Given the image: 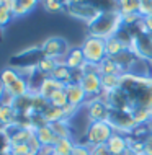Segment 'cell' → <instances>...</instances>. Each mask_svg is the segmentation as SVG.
<instances>
[{
    "mask_svg": "<svg viewBox=\"0 0 152 155\" xmlns=\"http://www.w3.org/2000/svg\"><path fill=\"white\" fill-rule=\"evenodd\" d=\"M35 136H36V139L41 142L43 147H54L59 140V137L54 134L51 124H44V126H41V127H38L35 131Z\"/></svg>",
    "mask_w": 152,
    "mask_h": 155,
    "instance_id": "14",
    "label": "cell"
},
{
    "mask_svg": "<svg viewBox=\"0 0 152 155\" xmlns=\"http://www.w3.org/2000/svg\"><path fill=\"white\" fill-rule=\"evenodd\" d=\"M85 106H87L88 123H95V121H108L110 106H108V103L103 100V96H98V98L90 100Z\"/></svg>",
    "mask_w": 152,
    "mask_h": 155,
    "instance_id": "8",
    "label": "cell"
},
{
    "mask_svg": "<svg viewBox=\"0 0 152 155\" xmlns=\"http://www.w3.org/2000/svg\"><path fill=\"white\" fill-rule=\"evenodd\" d=\"M121 83V75L116 74H101V90L103 93L101 95H108L111 91H115L120 88Z\"/></svg>",
    "mask_w": 152,
    "mask_h": 155,
    "instance_id": "19",
    "label": "cell"
},
{
    "mask_svg": "<svg viewBox=\"0 0 152 155\" xmlns=\"http://www.w3.org/2000/svg\"><path fill=\"white\" fill-rule=\"evenodd\" d=\"M85 2L92 3L98 12H111L118 10V0H85ZM120 12V10H118Z\"/></svg>",
    "mask_w": 152,
    "mask_h": 155,
    "instance_id": "30",
    "label": "cell"
},
{
    "mask_svg": "<svg viewBox=\"0 0 152 155\" xmlns=\"http://www.w3.org/2000/svg\"><path fill=\"white\" fill-rule=\"evenodd\" d=\"M10 140V145L13 144H28L31 140V137H35V131L33 129H28V127H22L18 124H13L10 127H5L3 129Z\"/></svg>",
    "mask_w": 152,
    "mask_h": 155,
    "instance_id": "11",
    "label": "cell"
},
{
    "mask_svg": "<svg viewBox=\"0 0 152 155\" xmlns=\"http://www.w3.org/2000/svg\"><path fill=\"white\" fill-rule=\"evenodd\" d=\"M59 61H54V59H49V57H41L39 61L36 62V72H39L41 75L44 77H51V74L54 72V69L57 67Z\"/></svg>",
    "mask_w": 152,
    "mask_h": 155,
    "instance_id": "23",
    "label": "cell"
},
{
    "mask_svg": "<svg viewBox=\"0 0 152 155\" xmlns=\"http://www.w3.org/2000/svg\"><path fill=\"white\" fill-rule=\"evenodd\" d=\"M51 127H52L54 134H56L59 139H72V132H70V124H69V121H67V119L51 124Z\"/></svg>",
    "mask_w": 152,
    "mask_h": 155,
    "instance_id": "28",
    "label": "cell"
},
{
    "mask_svg": "<svg viewBox=\"0 0 152 155\" xmlns=\"http://www.w3.org/2000/svg\"><path fill=\"white\" fill-rule=\"evenodd\" d=\"M129 113H131V116H133V119L136 121L137 126L147 124L152 118V111L147 110V108H133Z\"/></svg>",
    "mask_w": 152,
    "mask_h": 155,
    "instance_id": "29",
    "label": "cell"
},
{
    "mask_svg": "<svg viewBox=\"0 0 152 155\" xmlns=\"http://www.w3.org/2000/svg\"><path fill=\"white\" fill-rule=\"evenodd\" d=\"M128 147L134 155H144V142H142V139L128 137Z\"/></svg>",
    "mask_w": 152,
    "mask_h": 155,
    "instance_id": "34",
    "label": "cell"
},
{
    "mask_svg": "<svg viewBox=\"0 0 152 155\" xmlns=\"http://www.w3.org/2000/svg\"><path fill=\"white\" fill-rule=\"evenodd\" d=\"M139 15L142 18L152 15V0H141V5H139Z\"/></svg>",
    "mask_w": 152,
    "mask_h": 155,
    "instance_id": "36",
    "label": "cell"
},
{
    "mask_svg": "<svg viewBox=\"0 0 152 155\" xmlns=\"http://www.w3.org/2000/svg\"><path fill=\"white\" fill-rule=\"evenodd\" d=\"M142 142H144V155H152V132L147 134Z\"/></svg>",
    "mask_w": 152,
    "mask_h": 155,
    "instance_id": "39",
    "label": "cell"
},
{
    "mask_svg": "<svg viewBox=\"0 0 152 155\" xmlns=\"http://www.w3.org/2000/svg\"><path fill=\"white\" fill-rule=\"evenodd\" d=\"M80 85H82L83 91L87 93L88 98H98L103 93L101 90V74L100 72H88L83 74L82 80H80Z\"/></svg>",
    "mask_w": 152,
    "mask_h": 155,
    "instance_id": "9",
    "label": "cell"
},
{
    "mask_svg": "<svg viewBox=\"0 0 152 155\" xmlns=\"http://www.w3.org/2000/svg\"><path fill=\"white\" fill-rule=\"evenodd\" d=\"M10 155H35L28 144H13L10 145Z\"/></svg>",
    "mask_w": 152,
    "mask_h": 155,
    "instance_id": "35",
    "label": "cell"
},
{
    "mask_svg": "<svg viewBox=\"0 0 152 155\" xmlns=\"http://www.w3.org/2000/svg\"><path fill=\"white\" fill-rule=\"evenodd\" d=\"M0 155H10V153H0Z\"/></svg>",
    "mask_w": 152,
    "mask_h": 155,
    "instance_id": "42",
    "label": "cell"
},
{
    "mask_svg": "<svg viewBox=\"0 0 152 155\" xmlns=\"http://www.w3.org/2000/svg\"><path fill=\"white\" fill-rule=\"evenodd\" d=\"M39 2L41 0H16L13 7V16H22L29 13Z\"/></svg>",
    "mask_w": 152,
    "mask_h": 155,
    "instance_id": "25",
    "label": "cell"
},
{
    "mask_svg": "<svg viewBox=\"0 0 152 155\" xmlns=\"http://www.w3.org/2000/svg\"><path fill=\"white\" fill-rule=\"evenodd\" d=\"M121 28H123V15L118 10L98 12V15L90 23H87L88 36L101 38V39L115 36Z\"/></svg>",
    "mask_w": 152,
    "mask_h": 155,
    "instance_id": "2",
    "label": "cell"
},
{
    "mask_svg": "<svg viewBox=\"0 0 152 155\" xmlns=\"http://www.w3.org/2000/svg\"><path fill=\"white\" fill-rule=\"evenodd\" d=\"M12 18H13V13L7 7H3V5L0 7V26H5Z\"/></svg>",
    "mask_w": 152,
    "mask_h": 155,
    "instance_id": "37",
    "label": "cell"
},
{
    "mask_svg": "<svg viewBox=\"0 0 152 155\" xmlns=\"http://www.w3.org/2000/svg\"><path fill=\"white\" fill-rule=\"evenodd\" d=\"M66 88V93H67V98H69V103L74 104V106H82V104L87 103V93L83 91L82 85L80 83H67L64 85Z\"/></svg>",
    "mask_w": 152,
    "mask_h": 155,
    "instance_id": "12",
    "label": "cell"
},
{
    "mask_svg": "<svg viewBox=\"0 0 152 155\" xmlns=\"http://www.w3.org/2000/svg\"><path fill=\"white\" fill-rule=\"evenodd\" d=\"M75 147L72 139H59L57 144L52 147V155H72Z\"/></svg>",
    "mask_w": 152,
    "mask_h": 155,
    "instance_id": "27",
    "label": "cell"
},
{
    "mask_svg": "<svg viewBox=\"0 0 152 155\" xmlns=\"http://www.w3.org/2000/svg\"><path fill=\"white\" fill-rule=\"evenodd\" d=\"M43 118L48 124H54V123H59V121H64L66 116H64V110L62 108H56L49 103V106L43 113Z\"/></svg>",
    "mask_w": 152,
    "mask_h": 155,
    "instance_id": "24",
    "label": "cell"
},
{
    "mask_svg": "<svg viewBox=\"0 0 152 155\" xmlns=\"http://www.w3.org/2000/svg\"><path fill=\"white\" fill-rule=\"evenodd\" d=\"M115 134V127L108 123V121H95V123H88L87 131H85V142L90 149L100 147V145H106L110 137Z\"/></svg>",
    "mask_w": 152,
    "mask_h": 155,
    "instance_id": "3",
    "label": "cell"
},
{
    "mask_svg": "<svg viewBox=\"0 0 152 155\" xmlns=\"http://www.w3.org/2000/svg\"><path fill=\"white\" fill-rule=\"evenodd\" d=\"M105 49H106V57H118L121 54H124L128 51V46H126L123 41L118 36H111L108 39H105Z\"/></svg>",
    "mask_w": 152,
    "mask_h": 155,
    "instance_id": "15",
    "label": "cell"
},
{
    "mask_svg": "<svg viewBox=\"0 0 152 155\" xmlns=\"http://www.w3.org/2000/svg\"><path fill=\"white\" fill-rule=\"evenodd\" d=\"M98 67H100V74H116V75H123V74L128 72V70H126L116 59H113V57H105Z\"/></svg>",
    "mask_w": 152,
    "mask_h": 155,
    "instance_id": "18",
    "label": "cell"
},
{
    "mask_svg": "<svg viewBox=\"0 0 152 155\" xmlns=\"http://www.w3.org/2000/svg\"><path fill=\"white\" fill-rule=\"evenodd\" d=\"M41 5L48 13H61L66 10V3L62 0H41Z\"/></svg>",
    "mask_w": 152,
    "mask_h": 155,
    "instance_id": "32",
    "label": "cell"
},
{
    "mask_svg": "<svg viewBox=\"0 0 152 155\" xmlns=\"http://www.w3.org/2000/svg\"><path fill=\"white\" fill-rule=\"evenodd\" d=\"M120 88L124 91L131 110L147 108L152 111V77H139V75L126 72L121 75Z\"/></svg>",
    "mask_w": 152,
    "mask_h": 155,
    "instance_id": "1",
    "label": "cell"
},
{
    "mask_svg": "<svg viewBox=\"0 0 152 155\" xmlns=\"http://www.w3.org/2000/svg\"><path fill=\"white\" fill-rule=\"evenodd\" d=\"M48 106H49V100L43 98L39 93H33V103H31L33 114H43Z\"/></svg>",
    "mask_w": 152,
    "mask_h": 155,
    "instance_id": "31",
    "label": "cell"
},
{
    "mask_svg": "<svg viewBox=\"0 0 152 155\" xmlns=\"http://www.w3.org/2000/svg\"><path fill=\"white\" fill-rule=\"evenodd\" d=\"M49 103L56 108H66L67 104H69V98H67L66 88H59L56 93L49 98Z\"/></svg>",
    "mask_w": 152,
    "mask_h": 155,
    "instance_id": "33",
    "label": "cell"
},
{
    "mask_svg": "<svg viewBox=\"0 0 152 155\" xmlns=\"http://www.w3.org/2000/svg\"><path fill=\"white\" fill-rule=\"evenodd\" d=\"M67 12L75 18H80L83 21L90 23L92 20L98 15V10L88 2H80V3H67Z\"/></svg>",
    "mask_w": 152,
    "mask_h": 155,
    "instance_id": "10",
    "label": "cell"
},
{
    "mask_svg": "<svg viewBox=\"0 0 152 155\" xmlns=\"http://www.w3.org/2000/svg\"><path fill=\"white\" fill-rule=\"evenodd\" d=\"M106 149L110 153L113 155H121L124 153L126 150H128V137L124 136V134L121 132H115L111 137H110V140L106 142Z\"/></svg>",
    "mask_w": 152,
    "mask_h": 155,
    "instance_id": "13",
    "label": "cell"
},
{
    "mask_svg": "<svg viewBox=\"0 0 152 155\" xmlns=\"http://www.w3.org/2000/svg\"><path fill=\"white\" fill-rule=\"evenodd\" d=\"M20 77H23V75L20 74L18 70L12 69V67L3 69L2 72H0V85H2V88H10Z\"/></svg>",
    "mask_w": 152,
    "mask_h": 155,
    "instance_id": "22",
    "label": "cell"
},
{
    "mask_svg": "<svg viewBox=\"0 0 152 155\" xmlns=\"http://www.w3.org/2000/svg\"><path fill=\"white\" fill-rule=\"evenodd\" d=\"M108 123L115 127V132H121V134H129L137 127V124L133 119L131 113L124 111V110H111L110 108Z\"/></svg>",
    "mask_w": 152,
    "mask_h": 155,
    "instance_id": "5",
    "label": "cell"
},
{
    "mask_svg": "<svg viewBox=\"0 0 152 155\" xmlns=\"http://www.w3.org/2000/svg\"><path fill=\"white\" fill-rule=\"evenodd\" d=\"M64 64L69 67L70 70H79L82 69V65L85 64V57H83L82 48H72L69 52H67L66 59L62 61Z\"/></svg>",
    "mask_w": 152,
    "mask_h": 155,
    "instance_id": "17",
    "label": "cell"
},
{
    "mask_svg": "<svg viewBox=\"0 0 152 155\" xmlns=\"http://www.w3.org/2000/svg\"><path fill=\"white\" fill-rule=\"evenodd\" d=\"M3 5V0H0V7H2Z\"/></svg>",
    "mask_w": 152,
    "mask_h": 155,
    "instance_id": "41",
    "label": "cell"
},
{
    "mask_svg": "<svg viewBox=\"0 0 152 155\" xmlns=\"http://www.w3.org/2000/svg\"><path fill=\"white\" fill-rule=\"evenodd\" d=\"M85 57V62L90 64H96L100 65L101 61L106 57V49H105V39L101 38H95V36H87L83 44L80 46Z\"/></svg>",
    "mask_w": 152,
    "mask_h": 155,
    "instance_id": "4",
    "label": "cell"
},
{
    "mask_svg": "<svg viewBox=\"0 0 152 155\" xmlns=\"http://www.w3.org/2000/svg\"><path fill=\"white\" fill-rule=\"evenodd\" d=\"M69 44L64 38H49L41 44V54L43 57H49V59L59 61V59H66L67 52H69Z\"/></svg>",
    "mask_w": 152,
    "mask_h": 155,
    "instance_id": "6",
    "label": "cell"
},
{
    "mask_svg": "<svg viewBox=\"0 0 152 155\" xmlns=\"http://www.w3.org/2000/svg\"><path fill=\"white\" fill-rule=\"evenodd\" d=\"M16 121H18V113L13 106L0 104V124L3 126V129L16 124Z\"/></svg>",
    "mask_w": 152,
    "mask_h": 155,
    "instance_id": "20",
    "label": "cell"
},
{
    "mask_svg": "<svg viewBox=\"0 0 152 155\" xmlns=\"http://www.w3.org/2000/svg\"><path fill=\"white\" fill-rule=\"evenodd\" d=\"M72 155H92V149L88 147V145L75 144V147L72 150Z\"/></svg>",
    "mask_w": 152,
    "mask_h": 155,
    "instance_id": "38",
    "label": "cell"
},
{
    "mask_svg": "<svg viewBox=\"0 0 152 155\" xmlns=\"http://www.w3.org/2000/svg\"><path fill=\"white\" fill-rule=\"evenodd\" d=\"M51 77H52L54 80L67 85V83H70V80H72V70H70L64 62H59L57 67L54 69V72L51 74Z\"/></svg>",
    "mask_w": 152,
    "mask_h": 155,
    "instance_id": "21",
    "label": "cell"
},
{
    "mask_svg": "<svg viewBox=\"0 0 152 155\" xmlns=\"http://www.w3.org/2000/svg\"><path fill=\"white\" fill-rule=\"evenodd\" d=\"M129 52L137 56L139 59L147 61L152 64V39L147 35H136L133 38V43L128 48Z\"/></svg>",
    "mask_w": 152,
    "mask_h": 155,
    "instance_id": "7",
    "label": "cell"
},
{
    "mask_svg": "<svg viewBox=\"0 0 152 155\" xmlns=\"http://www.w3.org/2000/svg\"><path fill=\"white\" fill-rule=\"evenodd\" d=\"M59 88H64V83L54 80L52 77H44L43 80H41V85H39V88H38V93L43 96V98L49 100Z\"/></svg>",
    "mask_w": 152,
    "mask_h": 155,
    "instance_id": "16",
    "label": "cell"
},
{
    "mask_svg": "<svg viewBox=\"0 0 152 155\" xmlns=\"http://www.w3.org/2000/svg\"><path fill=\"white\" fill-rule=\"evenodd\" d=\"M147 36H149V38H150V39H152V33H149V35H147Z\"/></svg>",
    "mask_w": 152,
    "mask_h": 155,
    "instance_id": "40",
    "label": "cell"
},
{
    "mask_svg": "<svg viewBox=\"0 0 152 155\" xmlns=\"http://www.w3.org/2000/svg\"><path fill=\"white\" fill-rule=\"evenodd\" d=\"M139 5H141V0H118V10L123 16L139 13Z\"/></svg>",
    "mask_w": 152,
    "mask_h": 155,
    "instance_id": "26",
    "label": "cell"
}]
</instances>
